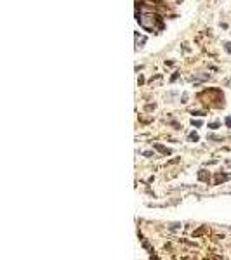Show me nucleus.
Listing matches in <instances>:
<instances>
[{
	"label": "nucleus",
	"instance_id": "obj_1",
	"mask_svg": "<svg viewBox=\"0 0 231 260\" xmlns=\"http://www.w3.org/2000/svg\"><path fill=\"white\" fill-rule=\"evenodd\" d=\"M137 21H139V24L143 26L144 29H150V31H153L155 29V23L158 21V16H139L137 14Z\"/></svg>",
	"mask_w": 231,
	"mask_h": 260
},
{
	"label": "nucleus",
	"instance_id": "obj_2",
	"mask_svg": "<svg viewBox=\"0 0 231 260\" xmlns=\"http://www.w3.org/2000/svg\"><path fill=\"white\" fill-rule=\"evenodd\" d=\"M231 175H222V173H217L215 175V184H221V182H224V180H228Z\"/></svg>",
	"mask_w": 231,
	"mask_h": 260
},
{
	"label": "nucleus",
	"instance_id": "obj_3",
	"mask_svg": "<svg viewBox=\"0 0 231 260\" xmlns=\"http://www.w3.org/2000/svg\"><path fill=\"white\" fill-rule=\"evenodd\" d=\"M155 147L160 151V153H163V154H172V149H167V147H163L162 144H155Z\"/></svg>",
	"mask_w": 231,
	"mask_h": 260
},
{
	"label": "nucleus",
	"instance_id": "obj_4",
	"mask_svg": "<svg viewBox=\"0 0 231 260\" xmlns=\"http://www.w3.org/2000/svg\"><path fill=\"white\" fill-rule=\"evenodd\" d=\"M198 179H200V180H207V182H208L210 175H208L207 172H203V170H202V172H198Z\"/></svg>",
	"mask_w": 231,
	"mask_h": 260
},
{
	"label": "nucleus",
	"instance_id": "obj_5",
	"mask_svg": "<svg viewBox=\"0 0 231 260\" xmlns=\"http://www.w3.org/2000/svg\"><path fill=\"white\" fill-rule=\"evenodd\" d=\"M198 139H200V137H198V133H195V132H193V133H190V140H193V142H197Z\"/></svg>",
	"mask_w": 231,
	"mask_h": 260
},
{
	"label": "nucleus",
	"instance_id": "obj_6",
	"mask_svg": "<svg viewBox=\"0 0 231 260\" xmlns=\"http://www.w3.org/2000/svg\"><path fill=\"white\" fill-rule=\"evenodd\" d=\"M224 49H226V52L231 54V42H224Z\"/></svg>",
	"mask_w": 231,
	"mask_h": 260
},
{
	"label": "nucleus",
	"instance_id": "obj_7",
	"mask_svg": "<svg viewBox=\"0 0 231 260\" xmlns=\"http://www.w3.org/2000/svg\"><path fill=\"white\" fill-rule=\"evenodd\" d=\"M191 123H193L195 127H202V121H200V120H193V121H191Z\"/></svg>",
	"mask_w": 231,
	"mask_h": 260
},
{
	"label": "nucleus",
	"instance_id": "obj_8",
	"mask_svg": "<svg viewBox=\"0 0 231 260\" xmlns=\"http://www.w3.org/2000/svg\"><path fill=\"white\" fill-rule=\"evenodd\" d=\"M208 127H210V128H217V127H219V121H212Z\"/></svg>",
	"mask_w": 231,
	"mask_h": 260
},
{
	"label": "nucleus",
	"instance_id": "obj_9",
	"mask_svg": "<svg viewBox=\"0 0 231 260\" xmlns=\"http://www.w3.org/2000/svg\"><path fill=\"white\" fill-rule=\"evenodd\" d=\"M226 125L231 128V116H228V118H226Z\"/></svg>",
	"mask_w": 231,
	"mask_h": 260
}]
</instances>
